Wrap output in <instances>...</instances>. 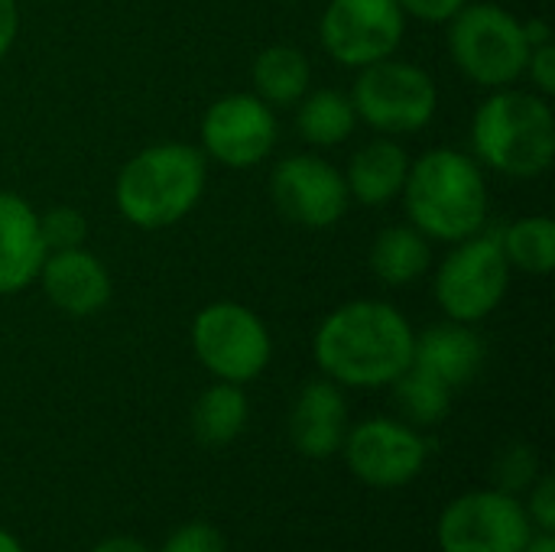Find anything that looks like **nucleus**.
<instances>
[{
    "label": "nucleus",
    "instance_id": "nucleus-1",
    "mask_svg": "<svg viewBox=\"0 0 555 552\" xmlns=\"http://www.w3.org/2000/svg\"><path fill=\"white\" fill-rule=\"evenodd\" d=\"M413 325L384 299H354L322 319L312 338L319 371L338 387H390L413 364Z\"/></svg>",
    "mask_w": 555,
    "mask_h": 552
},
{
    "label": "nucleus",
    "instance_id": "nucleus-2",
    "mask_svg": "<svg viewBox=\"0 0 555 552\" xmlns=\"http://www.w3.org/2000/svg\"><path fill=\"white\" fill-rule=\"evenodd\" d=\"M400 195L410 224L429 241L459 244L478 234L488 218V182L478 159L449 146L410 159Z\"/></svg>",
    "mask_w": 555,
    "mask_h": 552
},
{
    "label": "nucleus",
    "instance_id": "nucleus-3",
    "mask_svg": "<svg viewBox=\"0 0 555 552\" xmlns=\"http://www.w3.org/2000/svg\"><path fill=\"white\" fill-rule=\"evenodd\" d=\"M208 182V159L192 143H153L130 156L114 182L120 215L140 231L179 224L202 198Z\"/></svg>",
    "mask_w": 555,
    "mask_h": 552
},
{
    "label": "nucleus",
    "instance_id": "nucleus-4",
    "mask_svg": "<svg viewBox=\"0 0 555 552\" xmlns=\"http://www.w3.org/2000/svg\"><path fill=\"white\" fill-rule=\"evenodd\" d=\"M475 159L511 179H537L553 166L555 114L540 91L498 88L472 120Z\"/></svg>",
    "mask_w": 555,
    "mask_h": 552
},
{
    "label": "nucleus",
    "instance_id": "nucleus-5",
    "mask_svg": "<svg viewBox=\"0 0 555 552\" xmlns=\"http://www.w3.org/2000/svg\"><path fill=\"white\" fill-rule=\"evenodd\" d=\"M449 52L468 81L498 91L524 75L530 46L511 10L498 3H465L449 20Z\"/></svg>",
    "mask_w": 555,
    "mask_h": 552
},
{
    "label": "nucleus",
    "instance_id": "nucleus-6",
    "mask_svg": "<svg viewBox=\"0 0 555 552\" xmlns=\"http://www.w3.org/2000/svg\"><path fill=\"white\" fill-rule=\"evenodd\" d=\"M358 72L361 75L348 94L358 120L384 137L416 133L433 124L439 111V88L426 68L390 55Z\"/></svg>",
    "mask_w": 555,
    "mask_h": 552
},
{
    "label": "nucleus",
    "instance_id": "nucleus-7",
    "mask_svg": "<svg viewBox=\"0 0 555 552\" xmlns=\"http://www.w3.org/2000/svg\"><path fill=\"white\" fill-rule=\"evenodd\" d=\"M192 351L215 381L244 387L267 371L273 338L254 309L221 299L192 319Z\"/></svg>",
    "mask_w": 555,
    "mask_h": 552
},
{
    "label": "nucleus",
    "instance_id": "nucleus-8",
    "mask_svg": "<svg viewBox=\"0 0 555 552\" xmlns=\"http://www.w3.org/2000/svg\"><path fill=\"white\" fill-rule=\"evenodd\" d=\"M511 264L498 234H472L452 244L436 270V303L452 322L475 325L488 319L507 296Z\"/></svg>",
    "mask_w": 555,
    "mask_h": 552
},
{
    "label": "nucleus",
    "instance_id": "nucleus-9",
    "mask_svg": "<svg viewBox=\"0 0 555 552\" xmlns=\"http://www.w3.org/2000/svg\"><path fill=\"white\" fill-rule=\"evenodd\" d=\"M533 524L517 495L501 488L468 491L455 498L436 527L442 552H524Z\"/></svg>",
    "mask_w": 555,
    "mask_h": 552
},
{
    "label": "nucleus",
    "instance_id": "nucleus-10",
    "mask_svg": "<svg viewBox=\"0 0 555 552\" xmlns=\"http://www.w3.org/2000/svg\"><path fill=\"white\" fill-rule=\"evenodd\" d=\"M406 36V13L397 0H328L319 20L322 49L348 68L397 55Z\"/></svg>",
    "mask_w": 555,
    "mask_h": 552
},
{
    "label": "nucleus",
    "instance_id": "nucleus-11",
    "mask_svg": "<svg viewBox=\"0 0 555 552\" xmlns=\"http://www.w3.org/2000/svg\"><path fill=\"white\" fill-rule=\"evenodd\" d=\"M345 462L358 482L377 491H393L410 485L423 468L429 446L426 439L400 420L374 416L345 433Z\"/></svg>",
    "mask_w": 555,
    "mask_h": 552
},
{
    "label": "nucleus",
    "instance_id": "nucleus-12",
    "mask_svg": "<svg viewBox=\"0 0 555 552\" xmlns=\"http://www.w3.org/2000/svg\"><path fill=\"white\" fill-rule=\"evenodd\" d=\"M276 114L257 94L218 98L202 117V153L228 169H254L276 146Z\"/></svg>",
    "mask_w": 555,
    "mask_h": 552
},
{
    "label": "nucleus",
    "instance_id": "nucleus-13",
    "mask_svg": "<svg viewBox=\"0 0 555 552\" xmlns=\"http://www.w3.org/2000/svg\"><path fill=\"white\" fill-rule=\"evenodd\" d=\"M270 198L286 221L309 231H325L338 224L351 202L345 176L315 153L280 159L270 176Z\"/></svg>",
    "mask_w": 555,
    "mask_h": 552
},
{
    "label": "nucleus",
    "instance_id": "nucleus-14",
    "mask_svg": "<svg viewBox=\"0 0 555 552\" xmlns=\"http://www.w3.org/2000/svg\"><path fill=\"white\" fill-rule=\"evenodd\" d=\"M36 280L42 283L46 299L72 319H88L101 312L114 293L107 267L88 247L49 251Z\"/></svg>",
    "mask_w": 555,
    "mask_h": 552
},
{
    "label": "nucleus",
    "instance_id": "nucleus-15",
    "mask_svg": "<svg viewBox=\"0 0 555 552\" xmlns=\"http://www.w3.org/2000/svg\"><path fill=\"white\" fill-rule=\"evenodd\" d=\"M348 433V403L335 381H309L289 413V439L306 459H332Z\"/></svg>",
    "mask_w": 555,
    "mask_h": 552
},
{
    "label": "nucleus",
    "instance_id": "nucleus-16",
    "mask_svg": "<svg viewBox=\"0 0 555 552\" xmlns=\"http://www.w3.org/2000/svg\"><path fill=\"white\" fill-rule=\"evenodd\" d=\"M485 342L465 322H439L413 338V368L442 381L449 390L472 384L485 368Z\"/></svg>",
    "mask_w": 555,
    "mask_h": 552
},
{
    "label": "nucleus",
    "instance_id": "nucleus-17",
    "mask_svg": "<svg viewBox=\"0 0 555 552\" xmlns=\"http://www.w3.org/2000/svg\"><path fill=\"white\" fill-rule=\"evenodd\" d=\"M46 257V244L39 234V211L13 195L0 192V296L23 293L36 283Z\"/></svg>",
    "mask_w": 555,
    "mask_h": 552
},
{
    "label": "nucleus",
    "instance_id": "nucleus-18",
    "mask_svg": "<svg viewBox=\"0 0 555 552\" xmlns=\"http://www.w3.org/2000/svg\"><path fill=\"white\" fill-rule=\"evenodd\" d=\"M406 172H410V153L403 150V143L393 137H374L351 156L345 185L354 202L377 208L403 192Z\"/></svg>",
    "mask_w": 555,
    "mask_h": 552
},
{
    "label": "nucleus",
    "instance_id": "nucleus-19",
    "mask_svg": "<svg viewBox=\"0 0 555 552\" xmlns=\"http://www.w3.org/2000/svg\"><path fill=\"white\" fill-rule=\"evenodd\" d=\"M433 264L429 238L413 224H390L371 244V273L384 286H410Z\"/></svg>",
    "mask_w": 555,
    "mask_h": 552
},
{
    "label": "nucleus",
    "instance_id": "nucleus-20",
    "mask_svg": "<svg viewBox=\"0 0 555 552\" xmlns=\"http://www.w3.org/2000/svg\"><path fill=\"white\" fill-rule=\"evenodd\" d=\"M254 94L270 107H293L312 85V65L296 46H267L254 59Z\"/></svg>",
    "mask_w": 555,
    "mask_h": 552
},
{
    "label": "nucleus",
    "instance_id": "nucleus-21",
    "mask_svg": "<svg viewBox=\"0 0 555 552\" xmlns=\"http://www.w3.org/2000/svg\"><path fill=\"white\" fill-rule=\"evenodd\" d=\"M250 416V403L241 384H228V381H215L208 390H202V397L192 407V433L202 446H228L234 442Z\"/></svg>",
    "mask_w": 555,
    "mask_h": 552
},
{
    "label": "nucleus",
    "instance_id": "nucleus-22",
    "mask_svg": "<svg viewBox=\"0 0 555 552\" xmlns=\"http://www.w3.org/2000/svg\"><path fill=\"white\" fill-rule=\"evenodd\" d=\"M296 127L299 137L312 146H338L354 133L358 114L354 104L345 91L335 88H319V91H306L296 101Z\"/></svg>",
    "mask_w": 555,
    "mask_h": 552
},
{
    "label": "nucleus",
    "instance_id": "nucleus-23",
    "mask_svg": "<svg viewBox=\"0 0 555 552\" xmlns=\"http://www.w3.org/2000/svg\"><path fill=\"white\" fill-rule=\"evenodd\" d=\"M501 247L511 264V270L546 277L555 267V221L550 215H527L504 228Z\"/></svg>",
    "mask_w": 555,
    "mask_h": 552
},
{
    "label": "nucleus",
    "instance_id": "nucleus-24",
    "mask_svg": "<svg viewBox=\"0 0 555 552\" xmlns=\"http://www.w3.org/2000/svg\"><path fill=\"white\" fill-rule=\"evenodd\" d=\"M393 400L413 426H436L452 410V390L420 368H406L393 384Z\"/></svg>",
    "mask_w": 555,
    "mask_h": 552
},
{
    "label": "nucleus",
    "instance_id": "nucleus-25",
    "mask_svg": "<svg viewBox=\"0 0 555 552\" xmlns=\"http://www.w3.org/2000/svg\"><path fill=\"white\" fill-rule=\"evenodd\" d=\"M39 234L49 251H72V247H85L88 241V218L72 208V205H59L39 215Z\"/></svg>",
    "mask_w": 555,
    "mask_h": 552
},
{
    "label": "nucleus",
    "instance_id": "nucleus-26",
    "mask_svg": "<svg viewBox=\"0 0 555 552\" xmlns=\"http://www.w3.org/2000/svg\"><path fill=\"white\" fill-rule=\"evenodd\" d=\"M537 478H540L537 449H530V446H511L507 452H501V459L494 465V485L501 491H507V495L530 491Z\"/></svg>",
    "mask_w": 555,
    "mask_h": 552
},
{
    "label": "nucleus",
    "instance_id": "nucleus-27",
    "mask_svg": "<svg viewBox=\"0 0 555 552\" xmlns=\"http://www.w3.org/2000/svg\"><path fill=\"white\" fill-rule=\"evenodd\" d=\"M159 552H224V537L218 527L205 521H192V524L176 527Z\"/></svg>",
    "mask_w": 555,
    "mask_h": 552
},
{
    "label": "nucleus",
    "instance_id": "nucleus-28",
    "mask_svg": "<svg viewBox=\"0 0 555 552\" xmlns=\"http://www.w3.org/2000/svg\"><path fill=\"white\" fill-rule=\"evenodd\" d=\"M527 517L533 524V530L555 534V478L553 475H540L530 488V501H527Z\"/></svg>",
    "mask_w": 555,
    "mask_h": 552
},
{
    "label": "nucleus",
    "instance_id": "nucleus-29",
    "mask_svg": "<svg viewBox=\"0 0 555 552\" xmlns=\"http://www.w3.org/2000/svg\"><path fill=\"white\" fill-rule=\"evenodd\" d=\"M524 75H530L533 88L543 98L555 94V42H543V46H533L530 49Z\"/></svg>",
    "mask_w": 555,
    "mask_h": 552
},
{
    "label": "nucleus",
    "instance_id": "nucleus-30",
    "mask_svg": "<svg viewBox=\"0 0 555 552\" xmlns=\"http://www.w3.org/2000/svg\"><path fill=\"white\" fill-rule=\"evenodd\" d=\"M406 16H416L423 23H449L468 0H397Z\"/></svg>",
    "mask_w": 555,
    "mask_h": 552
},
{
    "label": "nucleus",
    "instance_id": "nucleus-31",
    "mask_svg": "<svg viewBox=\"0 0 555 552\" xmlns=\"http://www.w3.org/2000/svg\"><path fill=\"white\" fill-rule=\"evenodd\" d=\"M20 33V7L16 0H0V59L10 52Z\"/></svg>",
    "mask_w": 555,
    "mask_h": 552
},
{
    "label": "nucleus",
    "instance_id": "nucleus-32",
    "mask_svg": "<svg viewBox=\"0 0 555 552\" xmlns=\"http://www.w3.org/2000/svg\"><path fill=\"white\" fill-rule=\"evenodd\" d=\"M520 29H524V39L527 46H543V42H553V33H550V23L543 16H530V20H520Z\"/></svg>",
    "mask_w": 555,
    "mask_h": 552
},
{
    "label": "nucleus",
    "instance_id": "nucleus-33",
    "mask_svg": "<svg viewBox=\"0 0 555 552\" xmlns=\"http://www.w3.org/2000/svg\"><path fill=\"white\" fill-rule=\"evenodd\" d=\"M91 552H150L140 540H133V537H107V540H101L98 547Z\"/></svg>",
    "mask_w": 555,
    "mask_h": 552
},
{
    "label": "nucleus",
    "instance_id": "nucleus-34",
    "mask_svg": "<svg viewBox=\"0 0 555 552\" xmlns=\"http://www.w3.org/2000/svg\"><path fill=\"white\" fill-rule=\"evenodd\" d=\"M524 552H555V537L553 534H543V530H533V537L524 547Z\"/></svg>",
    "mask_w": 555,
    "mask_h": 552
},
{
    "label": "nucleus",
    "instance_id": "nucleus-35",
    "mask_svg": "<svg viewBox=\"0 0 555 552\" xmlns=\"http://www.w3.org/2000/svg\"><path fill=\"white\" fill-rule=\"evenodd\" d=\"M0 552H26V550L20 547V540H16L10 530H3V527H0Z\"/></svg>",
    "mask_w": 555,
    "mask_h": 552
}]
</instances>
